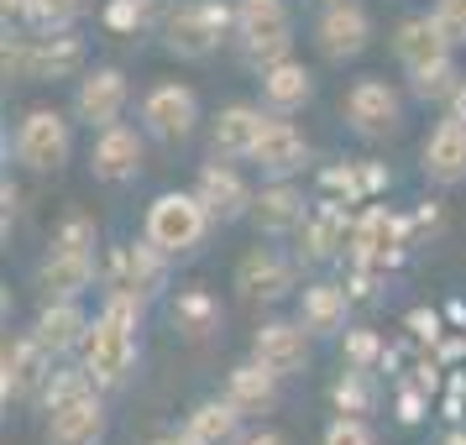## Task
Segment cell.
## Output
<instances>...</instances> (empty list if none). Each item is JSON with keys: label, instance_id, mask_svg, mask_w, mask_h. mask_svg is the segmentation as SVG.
Masks as SVG:
<instances>
[{"label": "cell", "instance_id": "1", "mask_svg": "<svg viewBox=\"0 0 466 445\" xmlns=\"http://www.w3.org/2000/svg\"><path fill=\"white\" fill-rule=\"evenodd\" d=\"M142 315H147L142 294L106 288L100 309H95V325L79 346V361H85V372L95 378L100 393H121L142 372Z\"/></svg>", "mask_w": 466, "mask_h": 445}, {"label": "cell", "instance_id": "2", "mask_svg": "<svg viewBox=\"0 0 466 445\" xmlns=\"http://www.w3.org/2000/svg\"><path fill=\"white\" fill-rule=\"evenodd\" d=\"M157 37H163L168 58L205 64V58L220 53V43L236 37V5H226V0H178V5H168Z\"/></svg>", "mask_w": 466, "mask_h": 445}, {"label": "cell", "instance_id": "3", "mask_svg": "<svg viewBox=\"0 0 466 445\" xmlns=\"http://www.w3.org/2000/svg\"><path fill=\"white\" fill-rule=\"evenodd\" d=\"M215 231V215L205 210V199L194 189H163L142 215V236H147L157 252H168L173 262L194 257Z\"/></svg>", "mask_w": 466, "mask_h": 445}, {"label": "cell", "instance_id": "4", "mask_svg": "<svg viewBox=\"0 0 466 445\" xmlns=\"http://www.w3.org/2000/svg\"><path fill=\"white\" fill-rule=\"evenodd\" d=\"M89 47L79 32H58V37H37V32H11L5 37V74L22 85H53V79H74L85 74Z\"/></svg>", "mask_w": 466, "mask_h": 445}, {"label": "cell", "instance_id": "5", "mask_svg": "<svg viewBox=\"0 0 466 445\" xmlns=\"http://www.w3.org/2000/svg\"><path fill=\"white\" fill-rule=\"evenodd\" d=\"M231 43L252 74H262L278 58H289L294 53V11H289V0H236Z\"/></svg>", "mask_w": 466, "mask_h": 445}, {"label": "cell", "instance_id": "6", "mask_svg": "<svg viewBox=\"0 0 466 445\" xmlns=\"http://www.w3.org/2000/svg\"><path fill=\"white\" fill-rule=\"evenodd\" d=\"M11 157H16V168L37 173V178L64 173L74 157V121L58 106H32L11 131Z\"/></svg>", "mask_w": 466, "mask_h": 445}, {"label": "cell", "instance_id": "7", "mask_svg": "<svg viewBox=\"0 0 466 445\" xmlns=\"http://www.w3.org/2000/svg\"><path fill=\"white\" fill-rule=\"evenodd\" d=\"M199 95H194L184 79H157V85L142 95V106H137V126L147 131L152 142H163V147H178V142H189L194 131H199Z\"/></svg>", "mask_w": 466, "mask_h": 445}, {"label": "cell", "instance_id": "8", "mask_svg": "<svg viewBox=\"0 0 466 445\" xmlns=\"http://www.w3.org/2000/svg\"><path fill=\"white\" fill-rule=\"evenodd\" d=\"M340 116H346V126L357 131L361 142H388V137L403 131V95L388 79H378V74H361L357 85L346 89Z\"/></svg>", "mask_w": 466, "mask_h": 445}, {"label": "cell", "instance_id": "9", "mask_svg": "<svg viewBox=\"0 0 466 445\" xmlns=\"http://www.w3.org/2000/svg\"><path fill=\"white\" fill-rule=\"evenodd\" d=\"M147 131L142 126H127V121H116L106 131H89V173H95V184H131V178H142L147 168Z\"/></svg>", "mask_w": 466, "mask_h": 445}, {"label": "cell", "instance_id": "10", "mask_svg": "<svg viewBox=\"0 0 466 445\" xmlns=\"http://www.w3.org/2000/svg\"><path fill=\"white\" fill-rule=\"evenodd\" d=\"M127 106H131L127 74L100 64V68H85V74H79L74 100H68V116H74L85 131H106V126H116V121L127 116Z\"/></svg>", "mask_w": 466, "mask_h": 445}, {"label": "cell", "instance_id": "11", "mask_svg": "<svg viewBox=\"0 0 466 445\" xmlns=\"http://www.w3.org/2000/svg\"><path fill=\"white\" fill-rule=\"evenodd\" d=\"M315 47L325 64H357L372 47V16L361 0H325L315 16Z\"/></svg>", "mask_w": 466, "mask_h": 445}, {"label": "cell", "instance_id": "12", "mask_svg": "<svg viewBox=\"0 0 466 445\" xmlns=\"http://www.w3.org/2000/svg\"><path fill=\"white\" fill-rule=\"evenodd\" d=\"M53 351H47L43 340L22 330V336L5 340V351H0V403L11 409V403H37L43 399V382L53 372Z\"/></svg>", "mask_w": 466, "mask_h": 445}, {"label": "cell", "instance_id": "13", "mask_svg": "<svg viewBox=\"0 0 466 445\" xmlns=\"http://www.w3.org/2000/svg\"><path fill=\"white\" fill-rule=\"evenodd\" d=\"M32 288L43 304L53 298H85L89 288H100V257L95 252H74V247H47L37 262H32Z\"/></svg>", "mask_w": 466, "mask_h": 445}, {"label": "cell", "instance_id": "14", "mask_svg": "<svg viewBox=\"0 0 466 445\" xmlns=\"http://www.w3.org/2000/svg\"><path fill=\"white\" fill-rule=\"evenodd\" d=\"M231 288L241 304H283L299 288V268H294V257H283L278 247H252L236 262Z\"/></svg>", "mask_w": 466, "mask_h": 445}, {"label": "cell", "instance_id": "15", "mask_svg": "<svg viewBox=\"0 0 466 445\" xmlns=\"http://www.w3.org/2000/svg\"><path fill=\"white\" fill-rule=\"evenodd\" d=\"M194 194L205 199V210L215 215V226L252 220L257 189L247 184L241 163H226V157H205V163H199V173H194Z\"/></svg>", "mask_w": 466, "mask_h": 445}, {"label": "cell", "instance_id": "16", "mask_svg": "<svg viewBox=\"0 0 466 445\" xmlns=\"http://www.w3.org/2000/svg\"><path fill=\"white\" fill-rule=\"evenodd\" d=\"M247 357H257L268 372H278V378L289 382V378H299V372H309L315 336H309L299 319H262L252 330V351H247Z\"/></svg>", "mask_w": 466, "mask_h": 445}, {"label": "cell", "instance_id": "17", "mask_svg": "<svg viewBox=\"0 0 466 445\" xmlns=\"http://www.w3.org/2000/svg\"><path fill=\"white\" fill-rule=\"evenodd\" d=\"M309 157H315V147L294 126V116H268V126H262V137L252 147V168L262 178H299L309 168Z\"/></svg>", "mask_w": 466, "mask_h": 445}, {"label": "cell", "instance_id": "18", "mask_svg": "<svg viewBox=\"0 0 466 445\" xmlns=\"http://www.w3.org/2000/svg\"><path fill=\"white\" fill-rule=\"evenodd\" d=\"M309 194L299 189L294 178H262V189H257V205H252V226L257 236H268V241H289V236L304 231V220H309Z\"/></svg>", "mask_w": 466, "mask_h": 445}, {"label": "cell", "instance_id": "19", "mask_svg": "<svg viewBox=\"0 0 466 445\" xmlns=\"http://www.w3.org/2000/svg\"><path fill=\"white\" fill-rule=\"evenodd\" d=\"M420 168L435 189H456L466 184V121L441 110V121L430 126V137L420 142Z\"/></svg>", "mask_w": 466, "mask_h": 445}, {"label": "cell", "instance_id": "20", "mask_svg": "<svg viewBox=\"0 0 466 445\" xmlns=\"http://www.w3.org/2000/svg\"><path fill=\"white\" fill-rule=\"evenodd\" d=\"M388 47H393V58H399L403 74H420V68H430V64L456 58V43L445 37V26L435 22V11H414V16H403V22L393 26Z\"/></svg>", "mask_w": 466, "mask_h": 445}, {"label": "cell", "instance_id": "21", "mask_svg": "<svg viewBox=\"0 0 466 445\" xmlns=\"http://www.w3.org/2000/svg\"><path fill=\"white\" fill-rule=\"evenodd\" d=\"M168 278H173V257L157 252L147 236H142V241H127V247H116V262H110V288H131V294H142L152 304V298H163Z\"/></svg>", "mask_w": 466, "mask_h": 445}, {"label": "cell", "instance_id": "22", "mask_svg": "<svg viewBox=\"0 0 466 445\" xmlns=\"http://www.w3.org/2000/svg\"><path fill=\"white\" fill-rule=\"evenodd\" d=\"M110 430V414H106V393L95 388L85 399L74 403H58L47 409V424H43V445H100Z\"/></svg>", "mask_w": 466, "mask_h": 445}, {"label": "cell", "instance_id": "23", "mask_svg": "<svg viewBox=\"0 0 466 445\" xmlns=\"http://www.w3.org/2000/svg\"><path fill=\"white\" fill-rule=\"evenodd\" d=\"M309 100H315V74L294 53L257 74V106L268 110V116H299Z\"/></svg>", "mask_w": 466, "mask_h": 445}, {"label": "cell", "instance_id": "24", "mask_svg": "<svg viewBox=\"0 0 466 445\" xmlns=\"http://www.w3.org/2000/svg\"><path fill=\"white\" fill-rule=\"evenodd\" d=\"M294 319L315 340L346 336V319H351V294H346V283H330V278L304 283V288H299V298H294Z\"/></svg>", "mask_w": 466, "mask_h": 445}, {"label": "cell", "instance_id": "25", "mask_svg": "<svg viewBox=\"0 0 466 445\" xmlns=\"http://www.w3.org/2000/svg\"><path fill=\"white\" fill-rule=\"evenodd\" d=\"M220 399L231 403L236 414L262 420V414H273L278 399H283V378H278V372H268L257 357H247V361H236L231 372H226V382H220Z\"/></svg>", "mask_w": 466, "mask_h": 445}, {"label": "cell", "instance_id": "26", "mask_svg": "<svg viewBox=\"0 0 466 445\" xmlns=\"http://www.w3.org/2000/svg\"><path fill=\"white\" fill-rule=\"evenodd\" d=\"M268 126V110L252 106V100H231L210 121V157H226V163H252L257 137Z\"/></svg>", "mask_w": 466, "mask_h": 445}, {"label": "cell", "instance_id": "27", "mask_svg": "<svg viewBox=\"0 0 466 445\" xmlns=\"http://www.w3.org/2000/svg\"><path fill=\"white\" fill-rule=\"evenodd\" d=\"M89 325H95V315L85 309V298H53V304H43V309L32 315V336L64 361V357H79Z\"/></svg>", "mask_w": 466, "mask_h": 445}, {"label": "cell", "instance_id": "28", "mask_svg": "<svg viewBox=\"0 0 466 445\" xmlns=\"http://www.w3.org/2000/svg\"><path fill=\"white\" fill-rule=\"evenodd\" d=\"M184 430L194 435V445H236L247 435V414H236L231 403L215 393V399H199L184 414Z\"/></svg>", "mask_w": 466, "mask_h": 445}, {"label": "cell", "instance_id": "29", "mask_svg": "<svg viewBox=\"0 0 466 445\" xmlns=\"http://www.w3.org/2000/svg\"><path fill=\"white\" fill-rule=\"evenodd\" d=\"M168 319L184 340H210V336H220L226 309H220V298H215L210 288H184V294L168 304Z\"/></svg>", "mask_w": 466, "mask_h": 445}, {"label": "cell", "instance_id": "30", "mask_svg": "<svg viewBox=\"0 0 466 445\" xmlns=\"http://www.w3.org/2000/svg\"><path fill=\"white\" fill-rule=\"evenodd\" d=\"M89 0H26L22 26L37 32V37H58V32H79Z\"/></svg>", "mask_w": 466, "mask_h": 445}, {"label": "cell", "instance_id": "31", "mask_svg": "<svg viewBox=\"0 0 466 445\" xmlns=\"http://www.w3.org/2000/svg\"><path fill=\"white\" fill-rule=\"evenodd\" d=\"M340 236H346L340 210L336 205H319V210L304 220V231H299V257H304V262H330L336 247H340Z\"/></svg>", "mask_w": 466, "mask_h": 445}, {"label": "cell", "instance_id": "32", "mask_svg": "<svg viewBox=\"0 0 466 445\" xmlns=\"http://www.w3.org/2000/svg\"><path fill=\"white\" fill-rule=\"evenodd\" d=\"M409 79V95L420 100V106H451V95H456V85H461V68H456V58H445V64H430L420 68V74H403Z\"/></svg>", "mask_w": 466, "mask_h": 445}, {"label": "cell", "instance_id": "33", "mask_svg": "<svg viewBox=\"0 0 466 445\" xmlns=\"http://www.w3.org/2000/svg\"><path fill=\"white\" fill-rule=\"evenodd\" d=\"M163 16H168L163 0H110L106 5V26L110 32H121V37H137V32L163 26Z\"/></svg>", "mask_w": 466, "mask_h": 445}, {"label": "cell", "instance_id": "34", "mask_svg": "<svg viewBox=\"0 0 466 445\" xmlns=\"http://www.w3.org/2000/svg\"><path fill=\"white\" fill-rule=\"evenodd\" d=\"M372 403H378L372 372H357V367H346V372L330 382V409H336V414H372Z\"/></svg>", "mask_w": 466, "mask_h": 445}, {"label": "cell", "instance_id": "35", "mask_svg": "<svg viewBox=\"0 0 466 445\" xmlns=\"http://www.w3.org/2000/svg\"><path fill=\"white\" fill-rule=\"evenodd\" d=\"M85 393H95V378L85 372V361H74V367H53L43 382V399H37V409H58V403H74L85 399Z\"/></svg>", "mask_w": 466, "mask_h": 445}, {"label": "cell", "instance_id": "36", "mask_svg": "<svg viewBox=\"0 0 466 445\" xmlns=\"http://www.w3.org/2000/svg\"><path fill=\"white\" fill-rule=\"evenodd\" d=\"M319 445H378V430L367 414H336L319 430Z\"/></svg>", "mask_w": 466, "mask_h": 445}, {"label": "cell", "instance_id": "37", "mask_svg": "<svg viewBox=\"0 0 466 445\" xmlns=\"http://www.w3.org/2000/svg\"><path fill=\"white\" fill-rule=\"evenodd\" d=\"M58 247H74V252H95V241H100V231H95V220L89 215H68L64 226H58V236H53Z\"/></svg>", "mask_w": 466, "mask_h": 445}, {"label": "cell", "instance_id": "38", "mask_svg": "<svg viewBox=\"0 0 466 445\" xmlns=\"http://www.w3.org/2000/svg\"><path fill=\"white\" fill-rule=\"evenodd\" d=\"M346 367H357V372H372V361H378V336H367V330H346Z\"/></svg>", "mask_w": 466, "mask_h": 445}, {"label": "cell", "instance_id": "39", "mask_svg": "<svg viewBox=\"0 0 466 445\" xmlns=\"http://www.w3.org/2000/svg\"><path fill=\"white\" fill-rule=\"evenodd\" d=\"M430 11H435V22L445 26V37L456 47H466V0H435Z\"/></svg>", "mask_w": 466, "mask_h": 445}, {"label": "cell", "instance_id": "40", "mask_svg": "<svg viewBox=\"0 0 466 445\" xmlns=\"http://www.w3.org/2000/svg\"><path fill=\"white\" fill-rule=\"evenodd\" d=\"M236 445H294V440H289L283 430H273V424H257V430H247Z\"/></svg>", "mask_w": 466, "mask_h": 445}, {"label": "cell", "instance_id": "41", "mask_svg": "<svg viewBox=\"0 0 466 445\" xmlns=\"http://www.w3.org/2000/svg\"><path fill=\"white\" fill-rule=\"evenodd\" d=\"M142 445H194V435L184 430V424H173V430H152Z\"/></svg>", "mask_w": 466, "mask_h": 445}, {"label": "cell", "instance_id": "42", "mask_svg": "<svg viewBox=\"0 0 466 445\" xmlns=\"http://www.w3.org/2000/svg\"><path fill=\"white\" fill-rule=\"evenodd\" d=\"M0 16H5V26H11V22L22 26V16H26V0H0Z\"/></svg>", "mask_w": 466, "mask_h": 445}, {"label": "cell", "instance_id": "43", "mask_svg": "<svg viewBox=\"0 0 466 445\" xmlns=\"http://www.w3.org/2000/svg\"><path fill=\"white\" fill-rule=\"evenodd\" d=\"M441 445H466V430H451V435H445Z\"/></svg>", "mask_w": 466, "mask_h": 445}]
</instances>
